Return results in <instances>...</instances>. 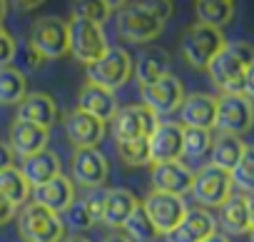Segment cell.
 <instances>
[{
  "label": "cell",
  "mask_w": 254,
  "mask_h": 242,
  "mask_svg": "<svg viewBox=\"0 0 254 242\" xmlns=\"http://www.w3.org/2000/svg\"><path fill=\"white\" fill-rule=\"evenodd\" d=\"M132 68L135 60L125 48H110L95 65L87 68V82L115 92L132 78Z\"/></svg>",
  "instance_id": "cell-6"
},
{
  "label": "cell",
  "mask_w": 254,
  "mask_h": 242,
  "mask_svg": "<svg viewBox=\"0 0 254 242\" xmlns=\"http://www.w3.org/2000/svg\"><path fill=\"white\" fill-rule=\"evenodd\" d=\"M8 167H15V165H13V153H10L8 145L0 143V172L8 170Z\"/></svg>",
  "instance_id": "cell-42"
},
{
  "label": "cell",
  "mask_w": 254,
  "mask_h": 242,
  "mask_svg": "<svg viewBox=\"0 0 254 242\" xmlns=\"http://www.w3.org/2000/svg\"><path fill=\"white\" fill-rule=\"evenodd\" d=\"M70 172H72V185L77 182L80 187L100 190L105 185V180H107L110 165H107V158L97 148H92V150H75L72 160H70Z\"/></svg>",
  "instance_id": "cell-12"
},
{
  "label": "cell",
  "mask_w": 254,
  "mask_h": 242,
  "mask_svg": "<svg viewBox=\"0 0 254 242\" xmlns=\"http://www.w3.org/2000/svg\"><path fill=\"white\" fill-rule=\"evenodd\" d=\"M63 215H65L63 225H67L72 232H85V230H90V227L95 225V220H92V215L87 212V207H85L82 200H75Z\"/></svg>",
  "instance_id": "cell-36"
},
{
  "label": "cell",
  "mask_w": 254,
  "mask_h": 242,
  "mask_svg": "<svg viewBox=\"0 0 254 242\" xmlns=\"http://www.w3.org/2000/svg\"><path fill=\"white\" fill-rule=\"evenodd\" d=\"M38 65H40V58H38L30 48H25V53H23V68L30 70V68H38Z\"/></svg>",
  "instance_id": "cell-43"
},
{
  "label": "cell",
  "mask_w": 254,
  "mask_h": 242,
  "mask_svg": "<svg viewBox=\"0 0 254 242\" xmlns=\"http://www.w3.org/2000/svg\"><path fill=\"white\" fill-rule=\"evenodd\" d=\"M254 125V102L247 95H219L214 128L222 135H244Z\"/></svg>",
  "instance_id": "cell-9"
},
{
  "label": "cell",
  "mask_w": 254,
  "mask_h": 242,
  "mask_svg": "<svg viewBox=\"0 0 254 242\" xmlns=\"http://www.w3.org/2000/svg\"><path fill=\"white\" fill-rule=\"evenodd\" d=\"M120 160L127 167H145L150 165V150H147V140H135V143H120L117 145Z\"/></svg>",
  "instance_id": "cell-35"
},
{
  "label": "cell",
  "mask_w": 254,
  "mask_h": 242,
  "mask_svg": "<svg viewBox=\"0 0 254 242\" xmlns=\"http://www.w3.org/2000/svg\"><path fill=\"white\" fill-rule=\"evenodd\" d=\"M28 48L40 60H55L70 53V38H67V23L53 15H43L33 23Z\"/></svg>",
  "instance_id": "cell-4"
},
{
  "label": "cell",
  "mask_w": 254,
  "mask_h": 242,
  "mask_svg": "<svg viewBox=\"0 0 254 242\" xmlns=\"http://www.w3.org/2000/svg\"><path fill=\"white\" fill-rule=\"evenodd\" d=\"M18 232L25 242H63L65 240L63 217L40 207L33 200L18 210Z\"/></svg>",
  "instance_id": "cell-2"
},
{
  "label": "cell",
  "mask_w": 254,
  "mask_h": 242,
  "mask_svg": "<svg viewBox=\"0 0 254 242\" xmlns=\"http://www.w3.org/2000/svg\"><path fill=\"white\" fill-rule=\"evenodd\" d=\"M18 55V45H15V38L3 28V23H0V68H8Z\"/></svg>",
  "instance_id": "cell-37"
},
{
  "label": "cell",
  "mask_w": 254,
  "mask_h": 242,
  "mask_svg": "<svg viewBox=\"0 0 254 242\" xmlns=\"http://www.w3.org/2000/svg\"><path fill=\"white\" fill-rule=\"evenodd\" d=\"M30 195H33V202H38L40 207H45L55 215H63L75 202V185H72L70 177L60 175V177L50 180L48 185L30 190Z\"/></svg>",
  "instance_id": "cell-19"
},
{
  "label": "cell",
  "mask_w": 254,
  "mask_h": 242,
  "mask_svg": "<svg viewBox=\"0 0 254 242\" xmlns=\"http://www.w3.org/2000/svg\"><path fill=\"white\" fill-rule=\"evenodd\" d=\"M82 202H85L87 212L92 215V220L100 222V217H102V202H105V190H92L87 197H82Z\"/></svg>",
  "instance_id": "cell-39"
},
{
  "label": "cell",
  "mask_w": 254,
  "mask_h": 242,
  "mask_svg": "<svg viewBox=\"0 0 254 242\" xmlns=\"http://www.w3.org/2000/svg\"><path fill=\"white\" fill-rule=\"evenodd\" d=\"M244 153V143L242 138L234 135H219L217 140H212V150H209V165L224 172H232L234 165L239 162Z\"/></svg>",
  "instance_id": "cell-27"
},
{
  "label": "cell",
  "mask_w": 254,
  "mask_h": 242,
  "mask_svg": "<svg viewBox=\"0 0 254 242\" xmlns=\"http://www.w3.org/2000/svg\"><path fill=\"white\" fill-rule=\"evenodd\" d=\"M204 242H232V240H229V237H227L224 232H214V235H209V237H207Z\"/></svg>",
  "instance_id": "cell-46"
},
{
  "label": "cell",
  "mask_w": 254,
  "mask_h": 242,
  "mask_svg": "<svg viewBox=\"0 0 254 242\" xmlns=\"http://www.w3.org/2000/svg\"><path fill=\"white\" fill-rule=\"evenodd\" d=\"M137 197L130 190H105V202H102V217L100 222H105L110 230H122L125 220L132 215V210L137 207Z\"/></svg>",
  "instance_id": "cell-25"
},
{
  "label": "cell",
  "mask_w": 254,
  "mask_h": 242,
  "mask_svg": "<svg viewBox=\"0 0 254 242\" xmlns=\"http://www.w3.org/2000/svg\"><path fill=\"white\" fill-rule=\"evenodd\" d=\"M115 10V3H105V0H80L72 5V18L102 25Z\"/></svg>",
  "instance_id": "cell-34"
},
{
  "label": "cell",
  "mask_w": 254,
  "mask_h": 242,
  "mask_svg": "<svg viewBox=\"0 0 254 242\" xmlns=\"http://www.w3.org/2000/svg\"><path fill=\"white\" fill-rule=\"evenodd\" d=\"M115 28H117V35L125 38L127 43H150L155 40L165 23L157 20L152 13H147L140 3H130V5H120L117 10V20H115Z\"/></svg>",
  "instance_id": "cell-8"
},
{
  "label": "cell",
  "mask_w": 254,
  "mask_h": 242,
  "mask_svg": "<svg viewBox=\"0 0 254 242\" xmlns=\"http://www.w3.org/2000/svg\"><path fill=\"white\" fill-rule=\"evenodd\" d=\"M0 197L8 200L15 210L23 207L30 197V185L25 182L23 172L18 167H8L0 172Z\"/></svg>",
  "instance_id": "cell-30"
},
{
  "label": "cell",
  "mask_w": 254,
  "mask_h": 242,
  "mask_svg": "<svg viewBox=\"0 0 254 242\" xmlns=\"http://www.w3.org/2000/svg\"><path fill=\"white\" fill-rule=\"evenodd\" d=\"M249 65H254V45L247 40H234L214 55L207 73L222 95H244V73Z\"/></svg>",
  "instance_id": "cell-1"
},
{
  "label": "cell",
  "mask_w": 254,
  "mask_h": 242,
  "mask_svg": "<svg viewBox=\"0 0 254 242\" xmlns=\"http://www.w3.org/2000/svg\"><path fill=\"white\" fill-rule=\"evenodd\" d=\"M192 182H194V170H190L185 162L152 165V187H155V192L182 197L185 192L192 190Z\"/></svg>",
  "instance_id": "cell-17"
},
{
  "label": "cell",
  "mask_w": 254,
  "mask_h": 242,
  "mask_svg": "<svg viewBox=\"0 0 254 242\" xmlns=\"http://www.w3.org/2000/svg\"><path fill=\"white\" fill-rule=\"evenodd\" d=\"M212 150V133L209 130H194L185 128L182 130V155L190 160H202Z\"/></svg>",
  "instance_id": "cell-33"
},
{
  "label": "cell",
  "mask_w": 254,
  "mask_h": 242,
  "mask_svg": "<svg viewBox=\"0 0 254 242\" xmlns=\"http://www.w3.org/2000/svg\"><path fill=\"white\" fill-rule=\"evenodd\" d=\"M214 227H217L214 217L207 210L194 207V210H187L185 220L172 232H167L165 237H167V242H204L209 235L217 232Z\"/></svg>",
  "instance_id": "cell-20"
},
{
  "label": "cell",
  "mask_w": 254,
  "mask_h": 242,
  "mask_svg": "<svg viewBox=\"0 0 254 242\" xmlns=\"http://www.w3.org/2000/svg\"><path fill=\"white\" fill-rule=\"evenodd\" d=\"M232 185L239 187L244 195L254 192V145H244V153L239 158V162L234 165V170L229 172Z\"/></svg>",
  "instance_id": "cell-32"
},
{
  "label": "cell",
  "mask_w": 254,
  "mask_h": 242,
  "mask_svg": "<svg viewBox=\"0 0 254 242\" xmlns=\"http://www.w3.org/2000/svg\"><path fill=\"white\" fill-rule=\"evenodd\" d=\"M5 10H8V3H3V0H0V20L5 18Z\"/></svg>",
  "instance_id": "cell-49"
},
{
  "label": "cell",
  "mask_w": 254,
  "mask_h": 242,
  "mask_svg": "<svg viewBox=\"0 0 254 242\" xmlns=\"http://www.w3.org/2000/svg\"><path fill=\"white\" fill-rule=\"evenodd\" d=\"M227 45L224 40V33L217 30V28H207L202 23H194L190 25L185 33H182V40H180V53L182 58L187 60V65L197 68V70H207V65L214 60V55Z\"/></svg>",
  "instance_id": "cell-3"
},
{
  "label": "cell",
  "mask_w": 254,
  "mask_h": 242,
  "mask_svg": "<svg viewBox=\"0 0 254 242\" xmlns=\"http://www.w3.org/2000/svg\"><path fill=\"white\" fill-rule=\"evenodd\" d=\"M247 212H249V222H252V227H254V192L247 195Z\"/></svg>",
  "instance_id": "cell-45"
},
{
  "label": "cell",
  "mask_w": 254,
  "mask_h": 242,
  "mask_svg": "<svg viewBox=\"0 0 254 242\" xmlns=\"http://www.w3.org/2000/svg\"><path fill=\"white\" fill-rule=\"evenodd\" d=\"M102 242H130V240H127L122 232H110V235H107Z\"/></svg>",
  "instance_id": "cell-44"
},
{
  "label": "cell",
  "mask_w": 254,
  "mask_h": 242,
  "mask_svg": "<svg viewBox=\"0 0 254 242\" xmlns=\"http://www.w3.org/2000/svg\"><path fill=\"white\" fill-rule=\"evenodd\" d=\"M194 13L197 23L222 30L234 18V3L232 0H199V3H194Z\"/></svg>",
  "instance_id": "cell-28"
},
{
  "label": "cell",
  "mask_w": 254,
  "mask_h": 242,
  "mask_svg": "<svg viewBox=\"0 0 254 242\" xmlns=\"http://www.w3.org/2000/svg\"><path fill=\"white\" fill-rule=\"evenodd\" d=\"M8 148L13 155L18 158H33L38 153L45 150L48 145V130L38 128V125H30V123H23V120H15L10 125V133H8Z\"/></svg>",
  "instance_id": "cell-21"
},
{
  "label": "cell",
  "mask_w": 254,
  "mask_h": 242,
  "mask_svg": "<svg viewBox=\"0 0 254 242\" xmlns=\"http://www.w3.org/2000/svg\"><path fill=\"white\" fill-rule=\"evenodd\" d=\"M182 125L177 123H160L155 133L147 138L150 150V165H165V162H180L182 158Z\"/></svg>",
  "instance_id": "cell-14"
},
{
  "label": "cell",
  "mask_w": 254,
  "mask_h": 242,
  "mask_svg": "<svg viewBox=\"0 0 254 242\" xmlns=\"http://www.w3.org/2000/svg\"><path fill=\"white\" fill-rule=\"evenodd\" d=\"M192 197L204 207H222L232 195H234V185H232V177L229 172L224 170H217L212 165H204L202 170L194 172V182H192Z\"/></svg>",
  "instance_id": "cell-10"
},
{
  "label": "cell",
  "mask_w": 254,
  "mask_h": 242,
  "mask_svg": "<svg viewBox=\"0 0 254 242\" xmlns=\"http://www.w3.org/2000/svg\"><path fill=\"white\" fill-rule=\"evenodd\" d=\"M170 65H172V58H170L167 50H162V48H150V50H145V53L137 58V63H135V68H132V75L137 78L140 87H150V85H155L157 80H162L165 75H170Z\"/></svg>",
  "instance_id": "cell-24"
},
{
  "label": "cell",
  "mask_w": 254,
  "mask_h": 242,
  "mask_svg": "<svg viewBox=\"0 0 254 242\" xmlns=\"http://www.w3.org/2000/svg\"><path fill=\"white\" fill-rule=\"evenodd\" d=\"M110 125H112V138L120 145V143L147 140L160 125V117L145 105H127L117 110V115L110 120Z\"/></svg>",
  "instance_id": "cell-7"
},
{
  "label": "cell",
  "mask_w": 254,
  "mask_h": 242,
  "mask_svg": "<svg viewBox=\"0 0 254 242\" xmlns=\"http://www.w3.org/2000/svg\"><path fill=\"white\" fill-rule=\"evenodd\" d=\"M185 100V87L180 82L177 75H165L162 80H157L155 85L150 87H142V105L147 110H152L157 117L160 115H170V112H177L180 105Z\"/></svg>",
  "instance_id": "cell-13"
},
{
  "label": "cell",
  "mask_w": 254,
  "mask_h": 242,
  "mask_svg": "<svg viewBox=\"0 0 254 242\" xmlns=\"http://www.w3.org/2000/svg\"><path fill=\"white\" fill-rule=\"evenodd\" d=\"M147 13H152L157 20H167L170 15H172V10H175V5L170 3V0H145V3H140Z\"/></svg>",
  "instance_id": "cell-38"
},
{
  "label": "cell",
  "mask_w": 254,
  "mask_h": 242,
  "mask_svg": "<svg viewBox=\"0 0 254 242\" xmlns=\"http://www.w3.org/2000/svg\"><path fill=\"white\" fill-rule=\"evenodd\" d=\"M65 135L75 150H92L105 138V123L82 110H72L65 115Z\"/></svg>",
  "instance_id": "cell-15"
},
{
  "label": "cell",
  "mask_w": 254,
  "mask_h": 242,
  "mask_svg": "<svg viewBox=\"0 0 254 242\" xmlns=\"http://www.w3.org/2000/svg\"><path fill=\"white\" fill-rule=\"evenodd\" d=\"M249 240H252V242H254V227H252V230H249Z\"/></svg>",
  "instance_id": "cell-50"
},
{
  "label": "cell",
  "mask_w": 254,
  "mask_h": 242,
  "mask_svg": "<svg viewBox=\"0 0 254 242\" xmlns=\"http://www.w3.org/2000/svg\"><path fill=\"white\" fill-rule=\"evenodd\" d=\"M15 120H23V123L50 130L55 125V120H58V105L45 92H28L23 97V102L18 105V117Z\"/></svg>",
  "instance_id": "cell-22"
},
{
  "label": "cell",
  "mask_w": 254,
  "mask_h": 242,
  "mask_svg": "<svg viewBox=\"0 0 254 242\" xmlns=\"http://www.w3.org/2000/svg\"><path fill=\"white\" fill-rule=\"evenodd\" d=\"M63 242H90V240L82 237V235H72V237H67V240H63Z\"/></svg>",
  "instance_id": "cell-48"
},
{
  "label": "cell",
  "mask_w": 254,
  "mask_h": 242,
  "mask_svg": "<svg viewBox=\"0 0 254 242\" xmlns=\"http://www.w3.org/2000/svg\"><path fill=\"white\" fill-rule=\"evenodd\" d=\"M219 225L229 235H247L252 230L249 212H247V195L234 192L222 207H219Z\"/></svg>",
  "instance_id": "cell-26"
},
{
  "label": "cell",
  "mask_w": 254,
  "mask_h": 242,
  "mask_svg": "<svg viewBox=\"0 0 254 242\" xmlns=\"http://www.w3.org/2000/svg\"><path fill=\"white\" fill-rule=\"evenodd\" d=\"M15 8H20V10H35V8H40V3H15Z\"/></svg>",
  "instance_id": "cell-47"
},
{
  "label": "cell",
  "mask_w": 254,
  "mask_h": 242,
  "mask_svg": "<svg viewBox=\"0 0 254 242\" xmlns=\"http://www.w3.org/2000/svg\"><path fill=\"white\" fill-rule=\"evenodd\" d=\"M18 170L23 172V177L30 185V190H35L40 185H48L50 180L63 175L60 158H58V153H50V150H43V153H38L33 158H25Z\"/></svg>",
  "instance_id": "cell-23"
},
{
  "label": "cell",
  "mask_w": 254,
  "mask_h": 242,
  "mask_svg": "<svg viewBox=\"0 0 254 242\" xmlns=\"http://www.w3.org/2000/svg\"><path fill=\"white\" fill-rule=\"evenodd\" d=\"M142 207H145L147 217L152 220V225H155V230H157L160 235L172 232V230L185 220V215H187V210H190L182 197L165 195V192H155V190L145 197Z\"/></svg>",
  "instance_id": "cell-11"
},
{
  "label": "cell",
  "mask_w": 254,
  "mask_h": 242,
  "mask_svg": "<svg viewBox=\"0 0 254 242\" xmlns=\"http://www.w3.org/2000/svg\"><path fill=\"white\" fill-rule=\"evenodd\" d=\"M28 95V82L20 68H0V105H20Z\"/></svg>",
  "instance_id": "cell-29"
},
{
  "label": "cell",
  "mask_w": 254,
  "mask_h": 242,
  "mask_svg": "<svg viewBox=\"0 0 254 242\" xmlns=\"http://www.w3.org/2000/svg\"><path fill=\"white\" fill-rule=\"evenodd\" d=\"M244 95L254 102V65H249L244 73Z\"/></svg>",
  "instance_id": "cell-41"
},
{
  "label": "cell",
  "mask_w": 254,
  "mask_h": 242,
  "mask_svg": "<svg viewBox=\"0 0 254 242\" xmlns=\"http://www.w3.org/2000/svg\"><path fill=\"white\" fill-rule=\"evenodd\" d=\"M15 207L8 202V200H3V197H0V225H5V222H10L13 217H15Z\"/></svg>",
  "instance_id": "cell-40"
},
{
  "label": "cell",
  "mask_w": 254,
  "mask_h": 242,
  "mask_svg": "<svg viewBox=\"0 0 254 242\" xmlns=\"http://www.w3.org/2000/svg\"><path fill=\"white\" fill-rule=\"evenodd\" d=\"M180 120L182 128H194V130H212L217 120V97L207 92H194L185 95L180 105Z\"/></svg>",
  "instance_id": "cell-16"
},
{
  "label": "cell",
  "mask_w": 254,
  "mask_h": 242,
  "mask_svg": "<svg viewBox=\"0 0 254 242\" xmlns=\"http://www.w3.org/2000/svg\"><path fill=\"white\" fill-rule=\"evenodd\" d=\"M67 38H70V55L77 63H82L85 68L95 65L110 50L102 25H95V23H87L80 18L67 20Z\"/></svg>",
  "instance_id": "cell-5"
},
{
  "label": "cell",
  "mask_w": 254,
  "mask_h": 242,
  "mask_svg": "<svg viewBox=\"0 0 254 242\" xmlns=\"http://www.w3.org/2000/svg\"><path fill=\"white\" fill-rule=\"evenodd\" d=\"M122 235L130 240V242H155L157 240V230H155V225H152V220L147 217V212H145V207H142V202L132 210V215L125 220V225H122Z\"/></svg>",
  "instance_id": "cell-31"
},
{
  "label": "cell",
  "mask_w": 254,
  "mask_h": 242,
  "mask_svg": "<svg viewBox=\"0 0 254 242\" xmlns=\"http://www.w3.org/2000/svg\"><path fill=\"white\" fill-rule=\"evenodd\" d=\"M77 110L97 117L100 123L107 125L110 120L117 115L120 105H117V95L115 92H110L105 87H97L92 82H85L82 90H80V95H77Z\"/></svg>",
  "instance_id": "cell-18"
}]
</instances>
